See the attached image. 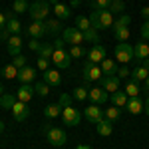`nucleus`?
<instances>
[{
	"instance_id": "f8f14e48",
	"label": "nucleus",
	"mask_w": 149,
	"mask_h": 149,
	"mask_svg": "<svg viewBox=\"0 0 149 149\" xmlns=\"http://www.w3.org/2000/svg\"><path fill=\"white\" fill-rule=\"evenodd\" d=\"M84 113H86V119H88V121H92V123H100V121L103 119V111H102V107H100V105H95V103L88 105Z\"/></svg>"
},
{
	"instance_id": "e2e57ef3",
	"label": "nucleus",
	"mask_w": 149,
	"mask_h": 149,
	"mask_svg": "<svg viewBox=\"0 0 149 149\" xmlns=\"http://www.w3.org/2000/svg\"><path fill=\"white\" fill-rule=\"evenodd\" d=\"M4 95V88H2V84H0V97Z\"/></svg>"
},
{
	"instance_id": "c756f323",
	"label": "nucleus",
	"mask_w": 149,
	"mask_h": 149,
	"mask_svg": "<svg viewBox=\"0 0 149 149\" xmlns=\"http://www.w3.org/2000/svg\"><path fill=\"white\" fill-rule=\"evenodd\" d=\"M149 76V72L143 66H137V68H133V72H131V78H133V81H145Z\"/></svg>"
},
{
	"instance_id": "e433bc0d",
	"label": "nucleus",
	"mask_w": 149,
	"mask_h": 149,
	"mask_svg": "<svg viewBox=\"0 0 149 149\" xmlns=\"http://www.w3.org/2000/svg\"><path fill=\"white\" fill-rule=\"evenodd\" d=\"M84 38H86V42L100 44V34H97V30H95V28H90V30H86V32H84Z\"/></svg>"
},
{
	"instance_id": "473e14b6",
	"label": "nucleus",
	"mask_w": 149,
	"mask_h": 149,
	"mask_svg": "<svg viewBox=\"0 0 149 149\" xmlns=\"http://www.w3.org/2000/svg\"><path fill=\"white\" fill-rule=\"evenodd\" d=\"M68 54L74 58V60H78V58H86V56H88V52H86V48H84V46H70Z\"/></svg>"
},
{
	"instance_id": "a18cd8bd",
	"label": "nucleus",
	"mask_w": 149,
	"mask_h": 149,
	"mask_svg": "<svg viewBox=\"0 0 149 149\" xmlns=\"http://www.w3.org/2000/svg\"><path fill=\"white\" fill-rule=\"evenodd\" d=\"M42 46H44V44H40V42H38V38H32V40L28 42V48H30L32 52H38V54H40Z\"/></svg>"
},
{
	"instance_id": "423d86ee",
	"label": "nucleus",
	"mask_w": 149,
	"mask_h": 149,
	"mask_svg": "<svg viewBox=\"0 0 149 149\" xmlns=\"http://www.w3.org/2000/svg\"><path fill=\"white\" fill-rule=\"evenodd\" d=\"M46 137H48V143H50V145H54V147H62V145L68 141L66 131H64V129H60V127H50V129L46 131Z\"/></svg>"
},
{
	"instance_id": "f3484780",
	"label": "nucleus",
	"mask_w": 149,
	"mask_h": 149,
	"mask_svg": "<svg viewBox=\"0 0 149 149\" xmlns=\"http://www.w3.org/2000/svg\"><path fill=\"white\" fill-rule=\"evenodd\" d=\"M102 88L107 93H113L119 90V78L117 76H102Z\"/></svg>"
},
{
	"instance_id": "a878e982",
	"label": "nucleus",
	"mask_w": 149,
	"mask_h": 149,
	"mask_svg": "<svg viewBox=\"0 0 149 149\" xmlns=\"http://www.w3.org/2000/svg\"><path fill=\"white\" fill-rule=\"evenodd\" d=\"M62 105L60 103H50V105H46L44 107V115H46L48 119H54V117H58V115H62Z\"/></svg>"
},
{
	"instance_id": "9b49d317",
	"label": "nucleus",
	"mask_w": 149,
	"mask_h": 149,
	"mask_svg": "<svg viewBox=\"0 0 149 149\" xmlns=\"http://www.w3.org/2000/svg\"><path fill=\"white\" fill-rule=\"evenodd\" d=\"M36 76H38L36 68H32V66H24L22 70H18V76H16V80L20 81V84H30V81H34V80H36Z\"/></svg>"
},
{
	"instance_id": "dca6fc26",
	"label": "nucleus",
	"mask_w": 149,
	"mask_h": 149,
	"mask_svg": "<svg viewBox=\"0 0 149 149\" xmlns=\"http://www.w3.org/2000/svg\"><path fill=\"white\" fill-rule=\"evenodd\" d=\"M32 97H34V88H32L30 84H20V88H18V92H16V100L28 103Z\"/></svg>"
},
{
	"instance_id": "0e129e2a",
	"label": "nucleus",
	"mask_w": 149,
	"mask_h": 149,
	"mask_svg": "<svg viewBox=\"0 0 149 149\" xmlns=\"http://www.w3.org/2000/svg\"><path fill=\"white\" fill-rule=\"evenodd\" d=\"M68 2H70V0H68Z\"/></svg>"
},
{
	"instance_id": "2f4dec72",
	"label": "nucleus",
	"mask_w": 149,
	"mask_h": 149,
	"mask_svg": "<svg viewBox=\"0 0 149 149\" xmlns=\"http://www.w3.org/2000/svg\"><path fill=\"white\" fill-rule=\"evenodd\" d=\"M18 102L16 100V95H12V93H4L2 97H0V105L4 107V109H12V105Z\"/></svg>"
},
{
	"instance_id": "f03ea898",
	"label": "nucleus",
	"mask_w": 149,
	"mask_h": 149,
	"mask_svg": "<svg viewBox=\"0 0 149 149\" xmlns=\"http://www.w3.org/2000/svg\"><path fill=\"white\" fill-rule=\"evenodd\" d=\"M48 12H50V2H46V0H36L28 8V14L34 22H44L48 18Z\"/></svg>"
},
{
	"instance_id": "680f3d73",
	"label": "nucleus",
	"mask_w": 149,
	"mask_h": 149,
	"mask_svg": "<svg viewBox=\"0 0 149 149\" xmlns=\"http://www.w3.org/2000/svg\"><path fill=\"white\" fill-rule=\"evenodd\" d=\"M4 127H6V125H4V121H2V119H0V133H2V131H4Z\"/></svg>"
},
{
	"instance_id": "f704fd0d",
	"label": "nucleus",
	"mask_w": 149,
	"mask_h": 149,
	"mask_svg": "<svg viewBox=\"0 0 149 149\" xmlns=\"http://www.w3.org/2000/svg\"><path fill=\"white\" fill-rule=\"evenodd\" d=\"M109 4H111V0H92L90 8L92 10H109Z\"/></svg>"
},
{
	"instance_id": "39448f33",
	"label": "nucleus",
	"mask_w": 149,
	"mask_h": 149,
	"mask_svg": "<svg viewBox=\"0 0 149 149\" xmlns=\"http://www.w3.org/2000/svg\"><path fill=\"white\" fill-rule=\"evenodd\" d=\"M115 60L121 62L123 66L129 64V62L133 60V46L127 44V42H119V44L115 46Z\"/></svg>"
},
{
	"instance_id": "4d7b16f0",
	"label": "nucleus",
	"mask_w": 149,
	"mask_h": 149,
	"mask_svg": "<svg viewBox=\"0 0 149 149\" xmlns=\"http://www.w3.org/2000/svg\"><path fill=\"white\" fill-rule=\"evenodd\" d=\"M80 4H81V0H70V6H72V8H78Z\"/></svg>"
},
{
	"instance_id": "f257e3e1",
	"label": "nucleus",
	"mask_w": 149,
	"mask_h": 149,
	"mask_svg": "<svg viewBox=\"0 0 149 149\" xmlns=\"http://www.w3.org/2000/svg\"><path fill=\"white\" fill-rule=\"evenodd\" d=\"M90 22H92V28H95L100 32V30H105V28H111L115 20H113V14L109 10H92Z\"/></svg>"
},
{
	"instance_id": "3c124183",
	"label": "nucleus",
	"mask_w": 149,
	"mask_h": 149,
	"mask_svg": "<svg viewBox=\"0 0 149 149\" xmlns=\"http://www.w3.org/2000/svg\"><path fill=\"white\" fill-rule=\"evenodd\" d=\"M54 48H56V50H64V48H66V42H64L62 38H56V40H54Z\"/></svg>"
},
{
	"instance_id": "c85d7f7f",
	"label": "nucleus",
	"mask_w": 149,
	"mask_h": 149,
	"mask_svg": "<svg viewBox=\"0 0 149 149\" xmlns=\"http://www.w3.org/2000/svg\"><path fill=\"white\" fill-rule=\"evenodd\" d=\"M103 117L109 119L111 123H115V121L121 117V107H115V105H113V107H107V109L103 111Z\"/></svg>"
},
{
	"instance_id": "6e6552de",
	"label": "nucleus",
	"mask_w": 149,
	"mask_h": 149,
	"mask_svg": "<svg viewBox=\"0 0 149 149\" xmlns=\"http://www.w3.org/2000/svg\"><path fill=\"white\" fill-rule=\"evenodd\" d=\"M52 62H54L56 68L66 70V68H70L72 56L68 54V50H54V54H52Z\"/></svg>"
},
{
	"instance_id": "5fc2aeb1",
	"label": "nucleus",
	"mask_w": 149,
	"mask_h": 149,
	"mask_svg": "<svg viewBox=\"0 0 149 149\" xmlns=\"http://www.w3.org/2000/svg\"><path fill=\"white\" fill-rule=\"evenodd\" d=\"M141 16H143L145 20H149V6H143V8H141Z\"/></svg>"
},
{
	"instance_id": "0eeeda50",
	"label": "nucleus",
	"mask_w": 149,
	"mask_h": 149,
	"mask_svg": "<svg viewBox=\"0 0 149 149\" xmlns=\"http://www.w3.org/2000/svg\"><path fill=\"white\" fill-rule=\"evenodd\" d=\"M62 119H64V123L66 125H78L81 121V111L80 109H76L74 105H70V107H64L62 109Z\"/></svg>"
},
{
	"instance_id": "37998d69",
	"label": "nucleus",
	"mask_w": 149,
	"mask_h": 149,
	"mask_svg": "<svg viewBox=\"0 0 149 149\" xmlns=\"http://www.w3.org/2000/svg\"><path fill=\"white\" fill-rule=\"evenodd\" d=\"M12 64H14V66H16L18 70H22L24 66H28V58H26V56H22V54H18V56H14Z\"/></svg>"
},
{
	"instance_id": "de8ad7c7",
	"label": "nucleus",
	"mask_w": 149,
	"mask_h": 149,
	"mask_svg": "<svg viewBox=\"0 0 149 149\" xmlns=\"http://www.w3.org/2000/svg\"><path fill=\"white\" fill-rule=\"evenodd\" d=\"M48 66H50V60H48V58H38V70H42V72H46V70H50L48 68Z\"/></svg>"
},
{
	"instance_id": "412c9836",
	"label": "nucleus",
	"mask_w": 149,
	"mask_h": 149,
	"mask_svg": "<svg viewBox=\"0 0 149 149\" xmlns=\"http://www.w3.org/2000/svg\"><path fill=\"white\" fill-rule=\"evenodd\" d=\"M111 32H113V38L117 42H127L129 40V26H111Z\"/></svg>"
},
{
	"instance_id": "79ce46f5",
	"label": "nucleus",
	"mask_w": 149,
	"mask_h": 149,
	"mask_svg": "<svg viewBox=\"0 0 149 149\" xmlns=\"http://www.w3.org/2000/svg\"><path fill=\"white\" fill-rule=\"evenodd\" d=\"M125 10V2L123 0H111V4H109V12L113 14V12H123Z\"/></svg>"
},
{
	"instance_id": "58836bf2",
	"label": "nucleus",
	"mask_w": 149,
	"mask_h": 149,
	"mask_svg": "<svg viewBox=\"0 0 149 149\" xmlns=\"http://www.w3.org/2000/svg\"><path fill=\"white\" fill-rule=\"evenodd\" d=\"M125 93L129 95V97H137L139 95V86H137V81H129L125 86Z\"/></svg>"
},
{
	"instance_id": "20e7f679",
	"label": "nucleus",
	"mask_w": 149,
	"mask_h": 149,
	"mask_svg": "<svg viewBox=\"0 0 149 149\" xmlns=\"http://www.w3.org/2000/svg\"><path fill=\"white\" fill-rule=\"evenodd\" d=\"M102 66H97V64H92V62H86V66H84V84H86V88L95 80H102Z\"/></svg>"
},
{
	"instance_id": "aec40b11",
	"label": "nucleus",
	"mask_w": 149,
	"mask_h": 149,
	"mask_svg": "<svg viewBox=\"0 0 149 149\" xmlns=\"http://www.w3.org/2000/svg\"><path fill=\"white\" fill-rule=\"evenodd\" d=\"M44 81H46L48 86L58 88V86L62 84V76H60L58 70H46V72H44Z\"/></svg>"
},
{
	"instance_id": "cd10ccee",
	"label": "nucleus",
	"mask_w": 149,
	"mask_h": 149,
	"mask_svg": "<svg viewBox=\"0 0 149 149\" xmlns=\"http://www.w3.org/2000/svg\"><path fill=\"white\" fill-rule=\"evenodd\" d=\"M6 30H8L12 36H20L22 34V22L16 20V18H12V20H8V24H6Z\"/></svg>"
},
{
	"instance_id": "a19ab883",
	"label": "nucleus",
	"mask_w": 149,
	"mask_h": 149,
	"mask_svg": "<svg viewBox=\"0 0 149 149\" xmlns=\"http://www.w3.org/2000/svg\"><path fill=\"white\" fill-rule=\"evenodd\" d=\"M54 50H56V48H54V44H44V46H42V50H40V56H42V58H48V60L52 62V54H54Z\"/></svg>"
},
{
	"instance_id": "052dcab7",
	"label": "nucleus",
	"mask_w": 149,
	"mask_h": 149,
	"mask_svg": "<svg viewBox=\"0 0 149 149\" xmlns=\"http://www.w3.org/2000/svg\"><path fill=\"white\" fill-rule=\"evenodd\" d=\"M145 92H149V76H147V80H145Z\"/></svg>"
},
{
	"instance_id": "c03bdc74",
	"label": "nucleus",
	"mask_w": 149,
	"mask_h": 149,
	"mask_svg": "<svg viewBox=\"0 0 149 149\" xmlns=\"http://www.w3.org/2000/svg\"><path fill=\"white\" fill-rule=\"evenodd\" d=\"M129 24H131V18H129L127 14H121V16L113 22V26H129Z\"/></svg>"
},
{
	"instance_id": "7c9ffc66",
	"label": "nucleus",
	"mask_w": 149,
	"mask_h": 149,
	"mask_svg": "<svg viewBox=\"0 0 149 149\" xmlns=\"http://www.w3.org/2000/svg\"><path fill=\"white\" fill-rule=\"evenodd\" d=\"M18 76V68L14 66V64H6L4 68H2V78H6V80H14Z\"/></svg>"
},
{
	"instance_id": "a211bd4d",
	"label": "nucleus",
	"mask_w": 149,
	"mask_h": 149,
	"mask_svg": "<svg viewBox=\"0 0 149 149\" xmlns=\"http://www.w3.org/2000/svg\"><path fill=\"white\" fill-rule=\"evenodd\" d=\"M26 32L32 36V38H42V36H46V22H34L32 20V24L26 28Z\"/></svg>"
},
{
	"instance_id": "6e6d98bb",
	"label": "nucleus",
	"mask_w": 149,
	"mask_h": 149,
	"mask_svg": "<svg viewBox=\"0 0 149 149\" xmlns=\"http://www.w3.org/2000/svg\"><path fill=\"white\" fill-rule=\"evenodd\" d=\"M143 111H145V113L149 115V95H147V100L143 102Z\"/></svg>"
},
{
	"instance_id": "ea45409f",
	"label": "nucleus",
	"mask_w": 149,
	"mask_h": 149,
	"mask_svg": "<svg viewBox=\"0 0 149 149\" xmlns=\"http://www.w3.org/2000/svg\"><path fill=\"white\" fill-rule=\"evenodd\" d=\"M74 97H76L78 102H86V97H90V90H86V88H76V90H74Z\"/></svg>"
},
{
	"instance_id": "603ef678",
	"label": "nucleus",
	"mask_w": 149,
	"mask_h": 149,
	"mask_svg": "<svg viewBox=\"0 0 149 149\" xmlns=\"http://www.w3.org/2000/svg\"><path fill=\"white\" fill-rule=\"evenodd\" d=\"M6 24H8V20H6L4 12H0V30H4V28H6Z\"/></svg>"
},
{
	"instance_id": "bf43d9fd",
	"label": "nucleus",
	"mask_w": 149,
	"mask_h": 149,
	"mask_svg": "<svg viewBox=\"0 0 149 149\" xmlns=\"http://www.w3.org/2000/svg\"><path fill=\"white\" fill-rule=\"evenodd\" d=\"M76 149H92L90 145H84V143H80V145H76Z\"/></svg>"
},
{
	"instance_id": "7ed1b4c3",
	"label": "nucleus",
	"mask_w": 149,
	"mask_h": 149,
	"mask_svg": "<svg viewBox=\"0 0 149 149\" xmlns=\"http://www.w3.org/2000/svg\"><path fill=\"white\" fill-rule=\"evenodd\" d=\"M62 40L70 44V46H84V42H86V38H84V32L78 30L76 26L74 28H64V32H62Z\"/></svg>"
},
{
	"instance_id": "b1692460",
	"label": "nucleus",
	"mask_w": 149,
	"mask_h": 149,
	"mask_svg": "<svg viewBox=\"0 0 149 149\" xmlns=\"http://www.w3.org/2000/svg\"><path fill=\"white\" fill-rule=\"evenodd\" d=\"M102 74L103 76H117V64L113 60H103L102 62Z\"/></svg>"
},
{
	"instance_id": "c9c22d12",
	"label": "nucleus",
	"mask_w": 149,
	"mask_h": 149,
	"mask_svg": "<svg viewBox=\"0 0 149 149\" xmlns=\"http://www.w3.org/2000/svg\"><path fill=\"white\" fill-rule=\"evenodd\" d=\"M76 28H78V30H81V32L90 30V28H92L90 18H86V16H78V18H76Z\"/></svg>"
},
{
	"instance_id": "4be33fe9",
	"label": "nucleus",
	"mask_w": 149,
	"mask_h": 149,
	"mask_svg": "<svg viewBox=\"0 0 149 149\" xmlns=\"http://www.w3.org/2000/svg\"><path fill=\"white\" fill-rule=\"evenodd\" d=\"M109 100H111V103H113L115 107H125L127 105V100H129V95H127L125 92H113L111 95H109Z\"/></svg>"
},
{
	"instance_id": "864d4df0",
	"label": "nucleus",
	"mask_w": 149,
	"mask_h": 149,
	"mask_svg": "<svg viewBox=\"0 0 149 149\" xmlns=\"http://www.w3.org/2000/svg\"><path fill=\"white\" fill-rule=\"evenodd\" d=\"M10 32H8V30H6V28H4V30H0V40H8V38H10Z\"/></svg>"
},
{
	"instance_id": "13d9d810",
	"label": "nucleus",
	"mask_w": 149,
	"mask_h": 149,
	"mask_svg": "<svg viewBox=\"0 0 149 149\" xmlns=\"http://www.w3.org/2000/svg\"><path fill=\"white\" fill-rule=\"evenodd\" d=\"M141 66H143V68H145V70L149 72V58H145V60H141Z\"/></svg>"
},
{
	"instance_id": "72a5a7b5",
	"label": "nucleus",
	"mask_w": 149,
	"mask_h": 149,
	"mask_svg": "<svg viewBox=\"0 0 149 149\" xmlns=\"http://www.w3.org/2000/svg\"><path fill=\"white\" fill-rule=\"evenodd\" d=\"M34 92L40 95V97H46L48 93H50V86H48L46 81L42 80V81H36V86H34Z\"/></svg>"
},
{
	"instance_id": "9d476101",
	"label": "nucleus",
	"mask_w": 149,
	"mask_h": 149,
	"mask_svg": "<svg viewBox=\"0 0 149 149\" xmlns=\"http://www.w3.org/2000/svg\"><path fill=\"white\" fill-rule=\"evenodd\" d=\"M10 111H12V115H14V119H16L18 123H22L24 119L30 115V107H28V105H26L24 102H16L14 105H12Z\"/></svg>"
},
{
	"instance_id": "6ab92c4d",
	"label": "nucleus",
	"mask_w": 149,
	"mask_h": 149,
	"mask_svg": "<svg viewBox=\"0 0 149 149\" xmlns=\"http://www.w3.org/2000/svg\"><path fill=\"white\" fill-rule=\"evenodd\" d=\"M125 111L131 115H137L143 111V102L139 100V97H129L127 100V105H125Z\"/></svg>"
},
{
	"instance_id": "393cba45",
	"label": "nucleus",
	"mask_w": 149,
	"mask_h": 149,
	"mask_svg": "<svg viewBox=\"0 0 149 149\" xmlns=\"http://www.w3.org/2000/svg\"><path fill=\"white\" fill-rule=\"evenodd\" d=\"M52 6H54V14L58 16V20H66V18H70V6L62 4V2H56V4H52Z\"/></svg>"
},
{
	"instance_id": "2eb2a0df",
	"label": "nucleus",
	"mask_w": 149,
	"mask_h": 149,
	"mask_svg": "<svg viewBox=\"0 0 149 149\" xmlns=\"http://www.w3.org/2000/svg\"><path fill=\"white\" fill-rule=\"evenodd\" d=\"M133 58H135L137 62L149 58V44H147V40H143V38H141L137 44L133 46Z\"/></svg>"
},
{
	"instance_id": "49530a36",
	"label": "nucleus",
	"mask_w": 149,
	"mask_h": 149,
	"mask_svg": "<svg viewBox=\"0 0 149 149\" xmlns=\"http://www.w3.org/2000/svg\"><path fill=\"white\" fill-rule=\"evenodd\" d=\"M58 103H60L62 107H70V105H72V97H70V93H62Z\"/></svg>"
},
{
	"instance_id": "5701e85b",
	"label": "nucleus",
	"mask_w": 149,
	"mask_h": 149,
	"mask_svg": "<svg viewBox=\"0 0 149 149\" xmlns=\"http://www.w3.org/2000/svg\"><path fill=\"white\" fill-rule=\"evenodd\" d=\"M95 129H97L100 135H111V133H113V123H111L109 119L103 117L100 123H95Z\"/></svg>"
},
{
	"instance_id": "1a4fd4ad",
	"label": "nucleus",
	"mask_w": 149,
	"mask_h": 149,
	"mask_svg": "<svg viewBox=\"0 0 149 149\" xmlns=\"http://www.w3.org/2000/svg\"><path fill=\"white\" fill-rule=\"evenodd\" d=\"M105 58H107V50L102 44H93L92 50H88V62L92 64H102Z\"/></svg>"
},
{
	"instance_id": "bb28decb",
	"label": "nucleus",
	"mask_w": 149,
	"mask_h": 149,
	"mask_svg": "<svg viewBox=\"0 0 149 149\" xmlns=\"http://www.w3.org/2000/svg\"><path fill=\"white\" fill-rule=\"evenodd\" d=\"M46 32L52 36H58L60 32H64L62 30V22L60 20H46Z\"/></svg>"
},
{
	"instance_id": "09e8293b",
	"label": "nucleus",
	"mask_w": 149,
	"mask_h": 149,
	"mask_svg": "<svg viewBox=\"0 0 149 149\" xmlns=\"http://www.w3.org/2000/svg\"><path fill=\"white\" fill-rule=\"evenodd\" d=\"M131 76V70L127 68V66H121V68L117 70V78L121 80V78H129Z\"/></svg>"
},
{
	"instance_id": "4468645a",
	"label": "nucleus",
	"mask_w": 149,
	"mask_h": 149,
	"mask_svg": "<svg viewBox=\"0 0 149 149\" xmlns=\"http://www.w3.org/2000/svg\"><path fill=\"white\" fill-rule=\"evenodd\" d=\"M90 100H92V103H95V105H103V103L109 100V93L105 92L103 88H92V90H90Z\"/></svg>"
},
{
	"instance_id": "ddd939ff",
	"label": "nucleus",
	"mask_w": 149,
	"mask_h": 149,
	"mask_svg": "<svg viewBox=\"0 0 149 149\" xmlns=\"http://www.w3.org/2000/svg\"><path fill=\"white\" fill-rule=\"evenodd\" d=\"M6 52L10 56H18L22 52V36H10L6 40Z\"/></svg>"
},
{
	"instance_id": "8fccbe9b",
	"label": "nucleus",
	"mask_w": 149,
	"mask_h": 149,
	"mask_svg": "<svg viewBox=\"0 0 149 149\" xmlns=\"http://www.w3.org/2000/svg\"><path fill=\"white\" fill-rule=\"evenodd\" d=\"M141 38L143 40H149V20H145L143 26H141Z\"/></svg>"
},
{
	"instance_id": "4c0bfd02",
	"label": "nucleus",
	"mask_w": 149,
	"mask_h": 149,
	"mask_svg": "<svg viewBox=\"0 0 149 149\" xmlns=\"http://www.w3.org/2000/svg\"><path fill=\"white\" fill-rule=\"evenodd\" d=\"M28 8H30V6H28L26 0H14V4H12V10L16 12V14H22V12H26Z\"/></svg>"
}]
</instances>
